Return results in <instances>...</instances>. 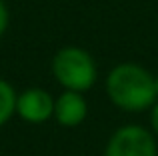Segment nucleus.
Masks as SVG:
<instances>
[{"label": "nucleus", "mask_w": 158, "mask_h": 156, "mask_svg": "<svg viewBox=\"0 0 158 156\" xmlns=\"http://www.w3.org/2000/svg\"><path fill=\"white\" fill-rule=\"evenodd\" d=\"M154 80H156V94H158V76L154 78Z\"/></svg>", "instance_id": "9"}, {"label": "nucleus", "mask_w": 158, "mask_h": 156, "mask_svg": "<svg viewBox=\"0 0 158 156\" xmlns=\"http://www.w3.org/2000/svg\"><path fill=\"white\" fill-rule=\"evenodd\" d=\"M106 92L118 108L128 112L152 108L156 102V80L138 64H118L106 78Z\"/></svg>", "instance_id": "1"}, {"label": "nucleus", "mask_w": 158, "mask_h": 156, "mask_svg": "<svg viewBox=\"0 0 158 156\" xmlns=\"http://www.w3.org/2000/svg\"><path fill=\"white\" fill-rule=\"evenodd\" d=\"M16 98L18 94L12 84L0 78V126H4L12 118V114H16Z\"/></svg>", "instance_id": "6"}, {"label": "nucleus", "mask_w": 158, "mask_h": 156, "mask_svg": "<svg viewBox=\"0 0 158 156\" xmlns=\"http://www.w3.org/2000/svg\"><path fill=\"white\" fill-rule=\"evenodd\" d=\"M6 28H8V8L4 0H0V36L6 32Z\"/></svg>", "instance_id": "7"}, {"label": "nucleus", "mask_w": 158, "mask_h": 156, "mask_svg": "<svg viewBox=\"0 0 158 156\" xmlns=\"http://www.w3.org/2000/svg\"><path fill=\"white\" fill-rule=\"evenodd\" d=\"M16 114L32 124L46 122L54 116V100L42 88H26L16 98Z\"/></svg>", "instance_id": "4"}, {"label": "nucleus", "mask_w": 158, "mask_h": 156, "mask_svg": "<svg viewBox=\"0 0 158 156\" xmlns=\"http://www.w3.org/2000/svg\"><path fill=\"white\" fill-rule=\"evenodd\" d=\"M104 156H158L154 136L140 126H122L110 136Z\"/></svg>", "instance_id": "3"}, {"label": "nucleus", "mask_w": 158, "mask_h": 156, "mask_svg": "<svg viewBox=\"0 0 158 156\" xmlns=\"http://www.w3.org/2000/svg\"><path fill=\"white\" fill-rule=\"evenodd\" d=\"M150 124H152V130L156 132L158 136V102L152 104V110H150Z\"/></svg>", "instance_id": "8"}, {"label": "nucleus", "mask_w": 158, "mask_h": 156, "mask_svg": "<svg viewBox=\"0 0 158 156\" xmlns=\"http://www.w3.org/2000/svg\"><path fill=\"white\" fill-rule=\"evenodd\" d=\"M52 74L66 90L84 92L96 82V64L86 50L64 46L52 58Z\"/></svg>", "instance_id": "2"}, {"label": "nucleus", "mask_w": 158, "mask_h": 156, "mask_svg": "<svg viewBox=\"0 0 158 156\" xmlns=\"http://www.w3.org/2000/svg\"><path fill=\"white\" fill-rule=\"evenodd\" d=\"M86 112H88V106L80 92L66 90L54 100V118L66 128L78 126L86 118Z\"/></svg>", "instance_id": "5"}]
</instances>
